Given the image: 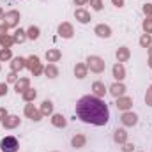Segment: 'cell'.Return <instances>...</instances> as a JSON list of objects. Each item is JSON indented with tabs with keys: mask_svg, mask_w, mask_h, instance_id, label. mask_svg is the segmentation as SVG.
<instances>
[{
	"mask_svg": "<svg viewBox=\"0 0 152 152\" xmlns=\"http://www.w3.org/2000/svg\"><path fill=\"white\" fill-rule=\"evenodd\" d=\"M124 92H126V87H124L122 83H113V85L110 87V94L115 96V97H122Z\"/></svg>",
	"mask_w": 152,
	"mask_h": 152,
	"instance_id": "cell-14",
	"label": "cell"
},
{
	"mask_svg": "<svg viewBox=\"0 0 152 152\" xmlns=\"http://www.w3.org/2000/svg\"><path fill=\"white\" fill-rule=\"evenodd\" d=\"M145 101H147V104H149V106H152V85H151V88L147 90V96H145Z\"/></svg>",
	"mask_w": 152,
	"mask_h": 152,
	"instance_id": "cell-34",
	"label": "cell"
},
{
	"mask_svg": "<svg viewBox=\"0 0 152 152\" xmlns=\"http://www.w3.org/2000/svg\"><path fill=\"white\" fill-rule=\"evenodd\" d=\"M85 142H87V140H85V136H83V134H76L75 138L71 140V143H73V147H75V149H81V147L85 145Z\"/></svg>",
	"mask_w": 152,
	"mask_h": 152,
	"instance_id": "cell-22",
	"label": "cell"
},
{
	"mask_svg": "<svg viewBox=\"0 0 152 152\" xmlns=\"http://www.w3.org/2000/svg\"><path fill=\"white\" fill-rule=\"evenodd\" d=\"M151 42H152V37L149 36V34H143V36H142V39H140V44H142L143 48L151 46Z\"/></svg>",
	"mask_w": 152,
	"mask_h": 152,
	"instance_id": "cell-30",
	"label": "cell"
},
{
	"mask_svg": "<svg viewBox=\"0 0 152 152\" xmlns=\"http://www.w3.org/2000/svg\"><path fill=\"white\" fill-rule=\"evenodd\" d=\"M7 92V85L5 83H0V96H4Z\"/></svg>",
	"mask_w": 152,
	"mask_h": 152,
	"instance_id": "cell-38",
	"label": "cell"
},
{
	"mask_svg": "<svg viewBox=\"0 0 152 152\" xmlns=\"http://www.w3.org/2000/svg\"><path fill=\"white\" fill-rule=\"evenodd\" d=\"M88 0H75V4L76 5H83V4H87Z\"/></svg>",
	"mask_w": 152,
	"mask_h": 152,
	"instance_id": "cell-42",
	"label": "cell"
},
{
	"mask_svg": "<svg viewBox=\"0 0 152 152\" xmlns=\"http://www.w3.org/2000/svg\"><path fill=\"white\" fill-rule=\"evenodd\" d=\"M18 21H20V12L18 11H9V12L4 14V25H7V28L9 27H16Z\"/></svg>",
	"mask_w": 152,
	"mask_h": 152,
	"instance_id": "cell-5",
	"label": "cell"
},
{
	"mask_svg": "<svg viewBox=\"0 0 152 152\" xmlns=\"http://www.w3.org/2000/svg\"><path fill=\"white\" fill-rule=\"evenodd\" d=\"M75 16H76V20H78L80 23H88V21H90V14H88L85 9H76Z\"/></svg>",
	"mask_w": 152,
	"mask_h": 152,
	"instance_id": "cell-16",
	"label": "cell"
},
{
	"mask_svg": "<svg viewBox=\"0 0 152 152\" xmlns=\"http://www.w3.org/2000/svg\"><path fill=\"white\" fill-rule=\"evenodd\" d=\"M7 32V25H0V36H4Z\"/></svg>",
	"mask_w": 152,
	"mask_h": 152,
	"instance_id": "cell-41",
	"label": "cell"
},
{
	"mask_svg": "<svg viewBox=\"0 0 152 152\" xmlns=\"http://www.w3.org/2000/svg\"><path fill=\"white\" fill-rule=\"evenodd\" d=\"M120 120H122V124H124V126H134V124L138 122V117H136L134 113L126 112V113L122 115V118H120Z\"/></svg>",
	"mask_w": 152,
	"mask_h": 152,
	"instance_id": "cell-12",
	"label": "cell"
},
{
	"mask_svg": "<svg viewBox=\"0 0 152 152\" xmlns=\"http://www.w3.org/2000/svg\"><path fill=\"white\" fill-rule=\"evenodd\" d=\"M76 115L80 120L94 126H104L110 118L108 104L96 96H83L76 103Z\"/></svg>",
	"mask_w": 152,
	"mask_h": 152,
	"instance_id": "cell-1",
	"label": "cell"
},
{
	"mask_svg": "<svg viewBox=\"0 0 152 152\" xmlns=\"http://www.w3.org/2000/svg\"><path fill=\"white\" fill-rule=\"evenodd\" d=\"M51 124L55 126V127H66V118L62 117V115H58V113H55L53 117H51Z\"/></svg>",
	"mask_w": 152,
	"mask_h": 152,
	"instance_id": "cell-19",
	"label": "cell"
},
{
	"mask_svg": "<svg viewBox=\"0 0 152 152\" xmlns=\"http://www.w3.org/2000/svg\"><path fill=\"white\" fill-rule=\"evenodd\" d=\"M27 37L28 39H37L39 37V28L37 27H30V28L27 30Z\"/></svg>",
	"mask_w": 152,
	"mask_h": 152,
	"instance_id": "cell-29",
	"label": "cell"
},
{
	"mask_svg": "<svg viewBox=\"0 0 152 152\" xmlns=\"http://www.w3.org/2000/svg\"><path fill=\"white\" fill-rule=\"evenodd\" d=\"M51 112H53V104H51L50 101H42V104H41V113L50 115Z\"/></svg>",
	"mask_w": 152,
	"mask_h": 152,
	"instance_id": "cell-26",
	"label": "cell"
},
{
	"mask_svg": "<svg viewBox=\"0 0 152 152\" xmlns=\"http://www.w3.org/2000/svg\"><path fill=\"white\" fill-rule=\"evenodd\" d=\"M92 90H94V96H96V97H103V96L106 94V87H104L103 81H94Z\"/></svg>",
	"mask_w": 152,
	"mask_h": 152,
	"instance_id": "cell-8",
	"label": "cell"
},
{
	"mask_svg": "<svg viewBox=\"0 0 152 152\" xmlns=\"http://www.w3.org/2000/svg\"><path fill=\"white\" fill-rule=\"evenodd\" d=\"M27 67L32 71L34 76H39L41 73H42V66H41V62H39V58L36 57V55H32V57L27 58Z\"/></svg>",
	"mask_w": 152,
	"mask_h": 152,
	"instance_id": "cell-4",
	"label": "cell"
},
{
	"mask_svg": "<svg viewBox=\"0 0 152 152\" xmlns=\"http://www.w3.org/2000/svg\"><path fill=\"white\" fill-rule=\"evenodd\" d=\"M7 81H11V83H12V81H14V83L18 81V76H16V73H14V71H12L11 75L7 76Z\"/></svg>",
	"mask_w": 152,
	"mask_h": 152,
	"instance_id": "cell-35",
	"label": "cell"
},
{
	"mask_svg": "<svg viewBox=\"0 0 152 152\" xmlns=\"http://www.w3.org/2000/svg\"><path fill=\"white\" fill-rule=\"evenodd\" d=\"M113 140L117 143H126V140H127V133L124 131V129H117L113 134Z\"/></svg>",
	"mask_w": 152,
	"mask_h": 152,
	"instance_id": "cell-20",
	"label": "cell"
},
{
	"mask_svg": "<svg viewBox=\"0 0 152 152\" xmlns=\"http://www.w3.org/2000/svg\"><path fill=\"white\" fill-rule=\"evenodd\" d=\"M9 58H11V50L9 48L0 50V60H9Z\"/></svg>",
	"mask_w": 152,
	"mask_h": 152,
	"instance_id": "cell-31",
	"label": "cell"
},
{
	"mask_svg": "<svg viewBox=\"0 0 152 152\" xmlns=\"http://www.w3.org/2000/svg\"><path fill=\"white\" fill-rule=\"evenodd\" d=\"M149 53H151V60H149V66L152 67V48H151V51H149Z\"/></svg>",
	"mask_w": 152,
	"mask_h": 152,
	"instance_id": "cell-43",
	"label": "cell"
},
{
	"mask_svg": "<svg viewBox=\"0 0 152 152\" xmlns=\"http://www.w3.org/2000/svg\"><path fill=\"white\" fill-rule=\"evenodd\" d=\"M28 85H30V81H28L27 78H21V80H18V81H16V92H18V94H20V92L23 94L27 88H30Z\"/></svg>",
	"mask_w": 152,
	"mask_h": 152,
	"instance_id": "cell-18",
	"label": "cell"
},
{
	"mask_svg": "<svg viewBox=\"0 0 152 152\" xmlns=\"http://www.w3.org/2000/svg\"><path fill=\"white\" fill-rule=\"evenodd\" d=\"M143 12L151 16V14H152V4H147V5H143Z\"/></svg>",
	"mask_w": 152,
	"mask_h": 152,
	"instance_id": "cell-36",
	"label": "cell"
},
{
	"mask_svg": "<svg viewBox=\"0 0 152 152\" xmlns=\"http://www.w3.org/2000/svg\"><path fill=\"white\" fill-rule=\"evenodd\" d=\"M113 2V5H117V7H122L124 5V0H112Z\"/></svg>",
	"mask_w": 152,
	"mask_h": 152,
	"instance_id": "cell-40",
	"label": "cell"
},
{
	"mask_svg": "<svg viewBox=\"0 0 152 152\" xmlns=\"http://www.w3.org/2000/svg\"><path fill=\"white\" fill-rule=\"evenodd\" d=\"M36 96H37V92H36L34 88H27V90L23 92V99H25L27 103H30V101H34V99H36Z\"/></svg>",
	"mask_w": 152,
	"mask_h": 152,
	"instance_id": "cell-24",
	"label": "cell"
},
{
	"mask_svg": "<svg viewBox=\"0 0 152 152\" xmlns=\"http://www.w3.org/2000/svg\"><path fill=\"white\" fill-rule=\"evenodd\" d=\"M115 104H117L118 110H129L131 104H133V99H131V97H118Z\"/></svg>",
	"mask_w": 152,
	"mask_h": 152,
	"instance_id": "cell-11",
	"label": "cell"
},
{
	"mask_svg": "<svg viewBox=\"0 0 152 152\" xmlns=\"http://www.w3.org/2000/svg\"><path fill=\"white\" fill-rule=\"evenodd\" d=\"M117 58H118V62H126V60L129 58V48H126V46L118 48V51H117Z\"/></svg>",
	"mask_w": 152,
	"mask_h": 152,
	"instance_id": "cell-21",
	"label": "cell"
},
{
	"mask_svg": "<svg viewBox=\"0 0 152 152\" xmlns=\"http://www.w3.org/2000/svg\"><path fill=\"white\" fill-rule=\"evenodd\" d=\"M5 117H7V110L5 108H0V122H4Z\"/></svg>",
	"mask_w": 152,
	"mask_h": 152,
	"instance_id": "cell-37",
	"label": "cell"
},
{
	"mask_svg": "<svg viewBox=\"0 0 152 152\" xmlns=\"http://www.w3.org/2000/svg\"><path fill=\"white\" fill-rule=\"evenodd\" d=\"M75 75L78 76V78H85V76H87V66H85V64H76Z\"/></svg>",
	"mask_w": 152,
	"mask_h": 152,
	"instance_id": "cell-23",
	"label": "cell"
},
{
	"mask_svg": "<svg viewBox=\"0 0 152 152\" xmlns=\"http://www.w3.org/2000/svg\"><path fill=\"white\" fill-rule=\"evenodd\" d=\"M0 20H4V11L0 9Z\"/></svg>",
	"mask_w": 152,
	"mask_h": 152,
	"instance_id": "cell-44",
	"label": "cell"
},
{
	"mask_svg": "<svg viewBox=\"0 0 152 152\" xmlns=\"http://www.w3.org/2000/svg\"><path fill=\"white\" fill-rule=\"evenodd\" d=\"M18 124H20V117H16V115H9L4 120V127L5 129H14Z\"/></svg>",
	"mask_w": 152,
	"mask_h": 152,
	"instance_id": "cell-9",
	"label": "cell"
},
{
	"mask_svg": "<svg viewBox=\"0 0 152 152\" xmlns=\"http://www.w3.org/2000/svg\"><path fill=\"white\" fill-rule=\"evenodd\" d=\"M88 2H90L94 11H101L103 9V0H88Z\"/></svg>",
	"mask_w": 152,
	"mask_h": 152,
	"instance_id": "cell-32",
	"label": "cell"
},
{
	"mask_svg": "<svg viewBox=\"0 0 152 152\" xmlns=\"http://www.w3.org/2000/svg\"><path fill=\"white\" fill-rule=\"evenodd\" d=\"M0 147H2L4 152H16L20 145H18V140H16L14 136H5V138L0 142Z\"/></svg>",
	"mask_w": 152,
	"mask_h": 152,
	"instance_id": "cell-3",
	"label": "cell"
},
{
	"mask_svg": "<svg viewBox=\"0 0 152 152\" xmlns=\"http://www.w3.org/2000/svg\"><path fill=\"white\" fill-rule=\"evenodd\" d=\"M143 30H145L147 34L152 32V18H147V20L143 21Z\"/></svg>",
	"mask_w": 152,
	"mask_h": 152,
	"instance_id": "cell-33",
	"label": "cell"
},
{
	"mask_svg": "<svg viewBox=\"0 0 152 152\" xmlns=\"http://www.w3.org/2000/svg\"><path fill=\"white\" fill-rule=\"evenodd\" d=\"M104 67H106V64H104V60H103L101 57H96V55L88 57V60H87V69H90L92 73H103Z\"/></svg>",
	"mask_w": 152,
	"mask_h": 152,
	"instance_id": "cell-2",
	"label": "cell"
},
{
	"mask_svg": "<svg viewBox=\"0 0 152 152\" xmlns=\"http://www.w3.org/2000/svg\"><path fill=\"white\" fill-rule=\"evenodd\" d=\"M12 39H14V42H23V41L27 39V34L20 28V30H16V32H14V37H12Z\"/></svg>",
	"mask_w": 152,
	"mask_h": 152,
	"instance_id": "cell-28",
	"label": "cell"
},
{
	"mask_svg": "<svg viewBox=\"0 0 152 152\" xmlns=\"http://www.w3.org/2000/svg\"><path fill=\"white\" fill-rule=\"evenodd\" d=\"M44 73H46V76H50V78H55V76H58V69L53 64H48L44 67Z\"/></svg>",
	"mask_w": 152,
	"mask_h": 152,
	"instance_id": "cell-25",
	"label": "cell"
},
{
	"mask_svg": "<svg viewBox=\"0 0 152 152\" xmlns=\"http://www.w3.org/2000/svg\"><path fill=\"white\" fill-rule=\"evenodd\" d=\"M96 34H97L99 37L108 39L112 36V28H110L108 25H97V27H96Z\"/></svg>",
	"mask_w": 152,
	"mask_h": 152,
	"instance_id": "cell-13",
	"label": "cell"
},
{
	"mask_svg": "<svg viewBox=\"0 0 152 152\" xmlns=\"http://www.w3.org/2000/svg\"><path fill=\"white\" fill-rule=\"evenodd\" d=\"M60 57H62V53H60L58 50H50V51H46V60H48V62H58Z\"/></svg>",
	"mask_w": 152,
	"mask_h": 152,
	"instance_id": "cell-17",
	"label": "cell"
},
{
	"mask_svg": "<svg viewBox=\"0 0 152 152\" xmlns=\"http://www.w3.org/2000/svg\"><path fill=\"white\" fill-rule=\"evenodd\" d=\"M113 78H115V80H118V81L126 78V69H124V66H122L120 62L113 66Z\"/></svg>",
	"mask_w": 152,
	"mask_h": 152,
	"instance_id": "cell-15",
	"label": "cell"
},
{
	"mask_svg": "<svg viewBox=\"0 0 152 152\" xmlns=\"http://www.w3.org/2000/svg\"><path fill=\"white\" fill-rule=\"evenodd\" d=\"M25 115H27L28 118L36 120V122H37V120H41V117H42V113H41L39 110H36V108H34V104H27V106H25Z\"/></svg>",
	"mask_w": 152,
	"mask_h": 152,
	"instance_id": "cell-6",
	"label": "cell"
},
{
	"mask_svg": "<svg viewBox=\"0 0 152 152\" xmlns=\"http://www.w3.org/2000/svg\"><path fill=\"white\" fill-rule=\"evenodd\" d=\"M58 34L62 36V37H66V39H69V37H73V27L69 25V23H60V27H58Z\"/></svg>",
	"mask_w": 152,
	"mask_h": 152,
	"instance_id": "cell-7",
	"label": "cell"
},
{
	"mask_svg": "<svg viewBox=\"0 0 152 152\" xmlns=\"http://www.w3.org/2000/svg\"><path fill=\"white\" fill-rule=\"evenodd\" d=\"M12 42H14V39H12V37H9V36H5V34H4V36H0V44H2L4 48H9Z\"/></svg>",
	"mask_w": 152,
	"mask_h": 152,
	"instance_id": "cell-27",
	"label": "cell"
},
{
	"mask_svg": "<svg viewBox=\"0 0 152 152\" xmlns=\"http://www.w3.org/2000/svg\"><path fill=\"white\" fill-rule=\"evenodd\" d=\"M23 67H27V60H25V58H21V57L12 58V62H11V69H12L14 73L20 71V69H23Z\"/></svg>",
	"mask_w": 152,
	"mask_h": 152,
	"instance_id": "cell-10",
	"label": "cell"
},
{
	"mask_svg": "<svg viewBox=\"0 0 152 152\" xmlns=\"http://www.w3.org/2000/svg\"><path fill=\"white\" fill-rule=\"evenodd\" d=\"M122 149H124V152H131V151H133V145H131V143H124V147H122Z\"/></svg>",
	"mask_w": 152,
	"mask_h": 152,
	"instance_id": "cell-39",
	"label": "cell"
}]
</instances>
